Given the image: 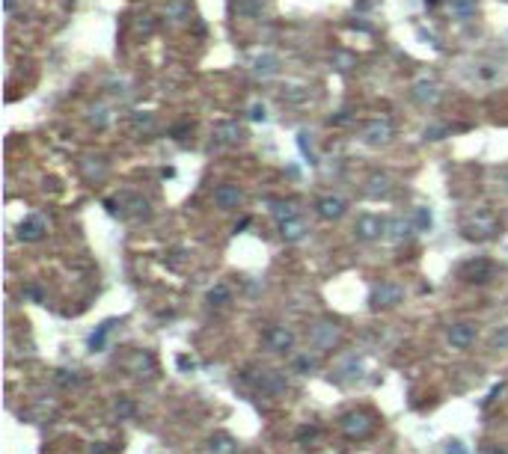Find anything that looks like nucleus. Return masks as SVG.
<instances>
[{
	"label": "nucleus",
	"instance_id": "nucleus-13",
	"mask_svg": "<svg viewBox=\"0 0 508 454\" xmlns=\"http://www.w3.org/2000/svg\"><path fill=\"white\" fill-rule=\"evenodd\" d=\"M45 231H48V223L33 214V217L21 220V226H18V238H21L24 244H36V240L45 238Z\"/></svg>",
	"mask_w": 508,
	"mask_h": 454
},
{
	"label": "nucleus",
	"instance_id": "nucleus-42",
	"mask_svg": "<svg viewBox=\"0 0 508 454\" xmlns=\"http://www.w3.org/2000/svg\"><path fill=\"white\" fill-rule=\"evenodd\" d=\"M485 454H505V451H503V449H499V445H490V449H487Z\"/></svg>",
	"mask_w": 508,
	"mask_h": 454
},
{
	"label": "nucleus",
	"instance_id": "nucleus-5",
	"mask_svg": "<svg viewBox=\"0 0 508 454\" xmlns=\"http://www.w3.org/2000/svg\"><path fill=\"white\" fill-rule=\"evenodd\" d=\"M458 276L463 282H476V285H485L494 279V264L487 262V258H470V262H463L458 267Z\"/></svg>",
	"mask_w": 508,
	"mask_h": 454
},
{
	"label": "nucleus",
	"instance_id": "nucleus-8",
	"mask_svg": "<svg viewBox=\"0 0 508 454\" xmlns=\"http://www.w3.org/2000/svg\"><path fill=\"white\" fill-rule=\"evenodd\" d=\"M356 238L360 240H374V238H380L383 231H387V220H380V217H374V214H363V217H356Z\"/></svg>",
	"mask_w": 508,
	"mask_h": 454
},
{
	"label": "nucleus",
	"instance_id": "nucleus-34",
	"mask_svg": "<svg viewBox=\"0 0 508 454\" xmlns=\"http://www.w3.org/2000/svg\"><path fill=\"white\" fill-rule=\"evenodd\" d=\"M446 454H470V451H467V445H463L461 440H449V442H446Z\"/></svg>",
	"mask_w": 508,
	"mask_h": 454
},
{
	"label": "nucleus",
	"instance_id": "nucleus-36",
	"mask_svg": "<svg viewBox=\"0 0 508 454\" xmlns=\"http://www.w3.org/2000/svg\"><path fill=\"white\" fill-rule=\"evenodd\" d=\"M315 433H318L315 427H300V431H298V440H300V442H306V440H315Z\"/></svg>",
	"mask_w": 508,
	"mask_h": 454
},
{
	"label": "nucleus",
	"instance_id": "nucleus-21",
	"mask_svg": "<svg viewBox=\"0 0 508 454\" xmlns=\"http://www.w3.org/2000/svg\"><path fill=\"white\" fill-rule=\"evenodd\" d=\"M446 9H449L452 18H458V21H467V18L476 15L479 3H476V0H446Z\"/></svg>",
	"mask_w": 508,
	"mask_h": 454
},
{
	"label": "nucleus",
	"instance_id": "nucleus-33",
	"mask_svg": "<svg viewBox=\"0 0 508 454\" xmlns=\"http://www.w3.org/2000/svg\"><path fill=\"white\" fill-rule=\"evenodd\" d=\"M490 344H494V347H508V327L496 329L494 338H490Z\"/></svg>",
	"mask_w": 508,
	"mask_h": 454
},
{
	"label": "nucleus",
	"instance_id": "nucleus-15",
	"mask_svg": "<svg viewBox=\"0 0 508 454\" xmlns=\"http://www.w3.org/2000/svg\"><path fill=\"white\" fill-rule=\"evenodd\" d=\"M256 386L267 392V395H282L289 383H285V374H280V371H258Z\"/></svg>",
	"mask_w": 508,
	"mask_h": 454
},
{
	"label": "nucleus",
	"instance_id": "nucleus-43",
	"mask_svg": "<svg viewBox=\"0 0 508 454\" xmlns=\"http://www.w3.org/2000/svg\"><path fill=\"white\" fill-rule=\"evenodd\" d=\"M505 190H508V175H505Z\"/></svg>",
	"mask_w": 508,
	"mask_h": 454
},
{
	"label": "nucleus",
	"instance_id": "nucleus-38",
	"mask_svg": "<svg viewBox=\"0 0 508 454\" xmlns=\"http://www.w3.org/2000/svg\"><path fill=\"white\" fill-rule=\"evenodd\" d=\"M24 297H30V300H36V303H42L45 297H42V291L39 288H33V285H30V288H24Z\"/></svg>",
	"mask_w": 508,
	"mask_h": 454
},
{
	"label": "nucleus",
	"instance_id": "nucleus-26",
	"mask_svg": "<svg viewBox=\"0 0 508 454\" xmlns=\"http://www.w3.org/2000/svg\"><path fill=\"white\" fill-rule=\"evenodd\" d=\"M167 18H173V21H184V18H191V9H187L184 0H169V3H167Z\"/></svg>",
	"mask_w": 508,
	"mask_h": 454
},
{
	"label": "nucleus",
	"instance_id": "nucleus-37",
	"mask_svg": "<svg viewBox=\"0 0 508 454\" xmlns=\"http://www.w3.org/2000/svg\"><path fill=\"white\" fill-rule=\"evenodd\" d=\"M298 142H300V149H303V155H306V157H309V164H315V155H312V149L306 146V134H300V137H298Z\"/></svg>",
	"mask_w": 508,
	"mask_h": 454
},
{
	"label": "nucleus",
	"instance_id": "nucleus-39",
	"mask_svg": "<svg viewBox=\"0 0 508 454\" xmlns=\"http://www.w3.org/2000/svg\"><path fill=\"white\" fill-rule=\"evenodd\" d=\"M178 368H182V371H193V368H196V362H193V360H187V356H178Z\"/></svg>",
	"mask_w": 508,
	"mask_h": 454
},
{
	"label": "nucleus",
	"instance_id": "nucleus-1",
	"mask_svg": "<svg viewBox=\"0 0 508 454\" xmlns=\"http://www.w3.org/2000/svg\"><path fill=\"white\" fill-rule=\"evenodd\" d=\"M499 229H503V223H499V217L490 208H476L470 211L467 217L461 220V231L467 240H476V244H481V240H490L499 235Z\"/></svg>",
	"mask_w": 508,
	"mask_h": 454
},
{
	"label": "nucleus",
	"instance_id": "nucleus-6",
	"mask_svg": "<svg viewBox=\"0 0 508 454\" xmlns=\"http://www.w3.org/2000/svg\"><path fill=\"white\" fill-rule=\"evenodd\" d=\"M363 142H369V146H387L392 140V122L389 119H372L363 125Z\"/></svg>",
	"mask_w": 508,
	"mask_h": 454
},
{
	"label": "nucleus",
	"instance_id": "nucleus-25",
	"mask_svg": "<svg viewBox=\"0 0 508 454\" xmlns=\"http://www.w3.org/2000/svg\"><path fill=\"white\" fill-rule=\"evenodd\" d=\"M271 214L276 217V223H285V220H291V217H300V211H298V205H294V202H274Z\"/></svg>",
	"mask_w": 508,
	"mask_h": 454
},
{
	"label": "nucleus",
	"instance_id": "nucleus-12",
	"mask_svg": "<svg viewBox=\"0 0 508 454\" xmlns=\"http://www.w3.org/2000/svg\"><path fill=\"white\" fill-rule=\"evenodd\" d=\"M244 140V128L238 122H220L214 128V146H238Z\"/></svg>",
	"mask_w": 508,
	"mask_h": 454
},
{
	"label": "nucleus",
	"instance_id": "nucleus-41",
	"mask_svg": "<svg viewBox=\"0 0 508 454\" xmlns=\"http://www.w3.org/2000/svg\"><path fill=\"white\" fill-rule=\"evenodd\" d=\"M250 119H256V122H258V119H265V107H258V104H256V107H253V113H250Z\"/></svg>",
	"mask_w": 508,
	"mask_h": 454
},
{
	"label": "nucleus",
	"instance_id": "nucleus-16",
	"mask_svg": "<svg viewBox=\"0 0 508 454\" xmlns=\"http://www.w3.org/2000/svg\"><path fill=\"white\" fill-rule=\"evenodd\" d=\"M205 454H238V442H235V436H229V433H211L208 436V445H205Z\"/></svg>",
	"mask_w": 508,
	"mask_h": 454
},
{
	"label": "nucleus",
	"instance_id": "nucleus-23",
	"mask_svg": "<svg viewBox=\"0 0 508 454\" xmlns=\"http://www.w3.org/2000/svg\"><path fill=\"white\" fill-rule=\"evenodd\" d=\"M113 327H116V320H113V318H110V320H104V324L98 327L93 336H89V351H93V353L104 351V342H107V336L113 333Z\"/></svg>",
	"mask_w": 508,
	"mask_h": 454
},
{
	"label": "nucleus",
	"instance_id": "nucleus-20",
	"mask_svg": "<svg viewBox=\"0 0 508 454\" xmlns=\"http://www.w3.org/2000/svg\"><path fill=\"white\" fill-rule=\"evenodd\" d=\"M410 229H413V223L410 220H404V217H392V220H387V235L392 244H401V240H407L410 238Z\"/></svg>",
	"mask_w": 508,
	"mask_h": 454
},
{
	"label": "nucleus",
	"instance_id": "nucleus-28",
	"mask_svg": "<svg viewBox=\"0 0 508 454\" xmlns=\"http://www.w3.org/2000/svg\"><path fill=\"white\" fill-rule=\"evenodd\" d=\"M410 223H413L416 231H428V229H431V211H428V208H413Z\"/></svg>",
	"mask_w": 508,
	"mask_h": 454
},
{
	"label": "nucleus",
	"instance_id": "nucleus-27",
	"mask_svg": "<svg viewBox=\"0 0 508 454\" xmlns=\"http://www.w3.org/2000/svg\"><path fill=\"white\" fill-rule=\"evenodd\" d=\"M315 368H318V360H315V356H309V353L294 356V371H298V374H312Z\"/></svg>",
	"mask_w": 508,
	"mask_h": 454
},
{
	"label": "nucleus",
	"instance_id": "nucleus-4",
	"mask_svg": "<svg viewBox=\"0 0 508 454\" xmlns=\"http://www.w3.org/2000/svg\"><path fill=\"white\" fill-rule=\"evenodd\" d=\"M401 300H404V288H401L398 282H380V285H374L372 294H369V306L374 312L392 309V306H398Z\"/></svg>",
	"mask_w": 508,
	"mask_h": 454
},
{
	"label": "nucleus",
	"instance_id": "nucleus-31",
	"mask_svg": "<svg viewBox=\"0 0 508 454\" xmlns=\"http://www.w3.org/2000/svg\"><path fill=\"white\" fill-rule=\"evenodd\" d=\"M89 119H93L95 128H104V125L110 122V113H107V107H93V116H89Z\"/></svg>",
	"mask_w": 508,
	"mask_h": 454
},
{
	"label": "nucleus",
	"instance_id": "nucleus-35",
	"mask_svg": "<svg viewBox=\"0 0 508 454\" xmlns=\"http://www.w3.org/2000/svg\"><path fill=\"white\" fill-rule=\"evenodd\" d=\"M134 125H137L140 131H143V128H146V131H152V128H155V122H152V116H140V113H134Z\"/></svg>",
	"mask_w": 508,
	"mask_h": 454
},
{
	"label": "nucleus",
	"instance_id": "nucleus-32",
	"mask_svg": "<svg viewBox=\"0 0 508 454\" xmlns=\"http://www.w3.org/2000/svg\"><path fill=\"white\" fill-rule=\"evenodd\" d=\"M57 383H60V386H75L77 374L75 371H57Z\"/></svg>",
	"mask_w": 508,
	"mask_h": 454
},
{
	"label": "nucleus",
	"instance_id": "nucleus-44",
	"mask_svg": "<svg viewBox=\"0 0 508 454\" xmlns=\"http://www.w3.org/2000/svg\"><path fill=\"white\" fill-rule=\"evenodd\" d=\"M425 3H437V0H425Z\"/></svg>",
	"mask_w": 508,
	"mask_h": 454
},
{
	"label": "nucleus",
	"instance_id": "nucleus-18",
	"mask_svg": "<svg viewBox=\"0 0 508 454\" xmlns=\"http://www.w3.org/2000/svg\"><path fill=\"white\" fill-rule=\"evenodd\" d=\"M80 173L86 175V181H101V178L107 175V160L101 157V155H89V157H84L80 160Z\"/></svg>",
	"mask_w": 508,
	"mask_h": 454
},
{
	"label": "nucleus",
	"instance_id": "nucleus-11",
	"mask_svg": "<svg viewBox=\"0 0 508 454\" xmlns=\"http://www.w3.org/2000/svg\"><path fill=\"white\" fill-rule=\"evenodd\" d=\"M241 202H244V193H241L238 184H220L217 190H214V205H217V208H223V211L238 208Z\"/></svg>",
	"mask_w": 508,
	"mask_h": 454
},
{
	"label": "nucleus",
	"instance_id": "nucleus-24",
	"mask_svg": "<svg viewBox=\"0 0 508 454\" xmlns=\"http://www.w3.org/2000/svg\"><path fill=\"white\" fill-rule=\"evenodd\" d=\"M208 303H211L214 309L229 306V303H232V291H229V285H226V282H217L214 288H208Z\"/></svg>",
	"mask_w": 508,
	"mask_h": 454
},
{
	"label": "nucleus",
	"instance_id": "nucleus-17",
	"mask_svg": "<svg viewBox=\"0 0 508 454\" xmlns=\"http://www.w3.org/2000/svg\"><path fill=\"white\" fill-rule=\"evenodd\" d=\"M306 231L309 229H306V223H303V217H291V220L280 223V235L285 244H298V240L306 238Z\"/></svg>",
	"mask_w": 508,
	"mask_h": 454
},
{
	"label": "nucleus",
	"instance_id": "nucleus-10",
	"mask_svg": "<svg viewBox=\"0 0 508 454\" xmlns=\"http://www.w3.org/2000/svg\"><path fill=\"white\" fill-rule=\"evenodd\" d=\"M476 336H479V327L472 324V320H458V324L449 327V344L461 347V351L476 342Z\"/></svg>",
	"mask_w": 508,
	"mask_h": 454
},
{
	"label": "nucleus",
	"instance_id": "nucleus-22",
	"mask_svg": "<svg viewBox=\"0 0 508 454\" xmlns=\"http://www.w3.org/2000/svg\"><path fill=\"white\" fill-rule=\"evenodd\" d=\"M413 95H416L419 104H437V98H440V89H437L434 80H416Z\"/></svg>",
	"mask_w": 508,
	"mask_h": 454
},
{
	"label": "nucleus",
	"instance_id": "nucleus-30",
	"mask_svg": "<svg viewBox=\"0 0 508 454\" xmlns=\"http://www.w3.org/2000/svg\"><path fill=\"white\" fill-rule=\"evenodd\" d=\"M256 75H258V77H271V75H276V57H258V60H256Z\"/></svg>",
	"mask_w": 508,
	"mask_h": 454
},
{
	"label": "nucleus",
	"instance_id": "nucleus-2",
	"mask_svg": "<svg viewBox=\"0 0 508 454\" xmlns=\"http://www.w3.org/2000/svg\"><path fill=\"white\" fill-rule=\"evenodd\" d=\"M339 427H342V433L348 440H369L374 433V427H378V422H374V416L369 409H348V413L339 418Z\"/></svg>",
	"mask_w": 508,
	"mask_h": 454
},
{
	"label": "nucleus",
	"instance_id": "nucleus-19",
	"mask_svg": "<svg viewBox=\"0 0 508 454\" xmlns=\"http://www.w3.org/2000/svg\"><path fill=\"white\" fill-rule=\"evenodd\" d=\"M389 193H392V181L383 173H374L369 178V184H365V196H372V199H387Z\"/></svg>",
	"mask_w": 508,
	"mask_h": 454
},
{
	"label": "nucleus",
	"instance_id": "nucleus-7",
	"mask_svg": "<svg viewBox=\"0 0 508 454\" xmlns=\"http://www.w3.org/2000/svg\"><path fill=\"white\" fill-rule=\"evenodd\" d=\"M122 368L134 374V377H149V374L155 371V360H152V353H146V351H131L122 360Z\"/></svg>",
	"mask_w": 508,
	"mask_h": 454
},
{
	"label": "nucleus",
	"instance_id": "nucleus-14",
	"mask_svg": "<svg viewBox=\"0 0 508 454\" xmlns=\"http://www.w3.org/2000/svg\"><path fill=\"white\" fill-rule=\"evenodd\" d=\"M345 211H348V205H345V199H339V196H324V199L315 202V214L321 220H339Z\"/></svg>",
	"mask_w": 508,
	"mask_h": 454
},
{
	"label": "nucleus",
	"instance_id": "nucleus-3",
	"mask_svg": "<svg viewBox=\"0 0 508 454\" xmlns=\"http://www.w3.org/2000/svg\"><path fill=\"white\" fill-rule=\"evenodd\" d=\"M342 342V329L333 320H318L315 327L309 329V344L315 351H333V347Z\"/></svg>",
	"mask_w": 508,
	"mask_h": 454
},
{
	"label": "nucleus",
	"instance_id": "nucleus-29",
	"mask_svg": "<svg viewBox=\"0 0 508 454\" xmlns=\"http://www.w3.org/2000/svg\"><path fill=\"white\" fill-rule=\"evenodd\" d=\"M265 6V0H235L238 15H258Z\"/></svg>",
	"mask_w": 508,
	"mask_h": 454
},
{
	"label": "nucleus",
	"instance_id": "nucleus-9",
	"mask_svg": "<svg viewBox=\"0 0 508 454\" xmlns=\"http://www.w3.org/2000/svg\"><path fill=\"white\" fill-rule=\"evenodd\" d=\"M265 344L271 347L274 353H289L294 347V333L291 327H271L265 333Z\"/></svg>",
	"mask_w": 508,
	"mask_h": 454
},
{
	"label": "nucleus",
	"instance_id": "nucleus-40",
	"mask_svg": "<svg viewBox=\"0 0 508 454\" xmlns=\"http://www.w3.org/2000/svg\"><path fill=\"white\" fill-rule=\"evenodd\" d=\"M116 409H119V416H131V413H134L131 401H119V404H116Z\"/></svg>",
	"mask_w": 508,
	"mask_h": 454
}]
</instances>
